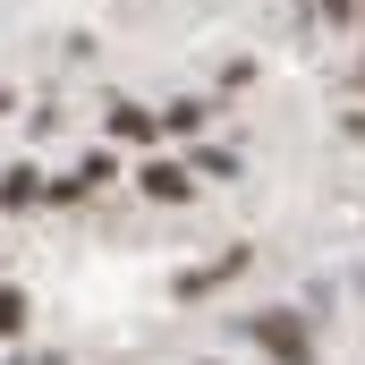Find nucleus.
I'll return each mask as SVG.
<instances>
[{"label":"nucleus","instance_id":"obj_1","mask_svg":"<svg viewBox=\"0 0 365 365\" xmlns=\"http://www.w3.org/2000/svg\"><path fill=\"white\" fill-rule=\"evenodd\" d=\"M238 323H247V340H255V349H264L272 365H314V331H306V323H297L289 306H264V314H238Z\"/></svg>","mask_w":365,"mask_h":365},{"label":"nucleus","instance_id":"obj_2","mask_svg":"<svg viewBox=\"0 0 365 365\" xmlns=\"http://www.w3.org/2000/svg\"><path fill=\"white\" fill-rule=\"evenodd\" d=\"M136 187H145L153 204H187V195H195V170H187V162H162V153H153V162L136 170Z\"/></svg>","mask_w":365,"mask_h":365},{"label":"nucleus","instance_id":"obj_3","mask_svg":"<svg viewBox=\"0 0 365 365\" xmlns=\"http://www.w3.org/2000/svg\"><path fill=\"white\" fill-rule=\"evenodd\" d=\"M230 272H247V247H230V255H212V264H195V272H179V297H212Z\"/></svg>","mask_w":365,"mask_h":365},{"label":"nucleus","instance_id":"obj_4","mask_svg":"<svg viewBox=\"0 0 365 365\" xmlns=\"http://www.w3.org/2000/svg\"><path fill=\"white\" fill-rule=\"evenodd\" d=\"M153 128H162V110H136V102H119V110H110V136H119V145H145Z\"/></svg>","mask_w":365,"mask_h":365},{"label":"nucleus","instance_id":"obj_5","mask_svg":"<svg viewBox=\"0 0 365 365\" xmlns=\"http://www.w3.org/2000/svg\"><path fill=\"white\" fill-rule=\"evenodd\" d=\"M34 195H51V187L34 179V170H26V162H17V170H9V179H0V204H34Z\"/></svg>","mask_w":365,"mask_h":365},{"label":"nucleus","instance_id":"obj_6","mask_svg":"<svg viewBox=\"0 0 365 365\" xmlns=\"http://www.w3.org/2000/svg\"><path fill=\"white\" fill-rule=\"evenodd\" d=\"M17 331H26V289L0 280V340H17Z\"/></svg>","mask_w":365,"mask_h":365},{"label":"nucleus","instance_id":"obj_7","mask_svg":"<svg viewBox=\"0 0 365 365\" xmlns=\"http://www.w3.org/2000/svg\"><path fill=\"white\" fill-rule=\"evenodd\" d=\"M162 128H170V136H195V128H204V102H170Z\"/></svg>","mask_w":365,"mask_h":365},{"label":"nucleus","instance_id":"obj_8","mask_svg":"<svg viewBox=\"0 0 365 365\" xmlns=\"http://www.w3.org/2000/svg\"><path fill=\"white\" fill-rule=\"evenodd\" d=\"M314 17H323V26H357L365 0H314Z\"/></svg>","mask_w":365,"mask_h":365},{"label":"nucleus","instance_id":"obj_9","mask_svg":"<svg viewBox=\"0 0 365 365\" xmlns=\"http://www.w3.org/2000/svg\"><path fill=\"white\" fill-rule=\"evenodd\" d=\"M0 110H9V93H0Z\"/></svg>","mask_w":365,"mask_h":365},{"label":"nucleus","instance_id":"obj_10","mask_svg":"<svg viewBox=\"0 0 365 365\" xmlns=\"http://www.w3.org/2000/svg\"><path fill=\"white\" fill-rule=\"evenodd\" d=\"M43 365H60V357H43Z\"/></svg>","mask_w":365,"mask_h":365},{"label":"nucleus","instance_id":"obj_11","mask_svg":"<svg viewBox=\"0 0 365 365\" xmlns=\"http://www.w3.org/2000/svg\"><path fill=\"white\" fill-rule=\"evenodd\" d=\"M306 9H314V0H306Z\"/></svg>","mask_w":365,"mask_h":365}]
</instances>
